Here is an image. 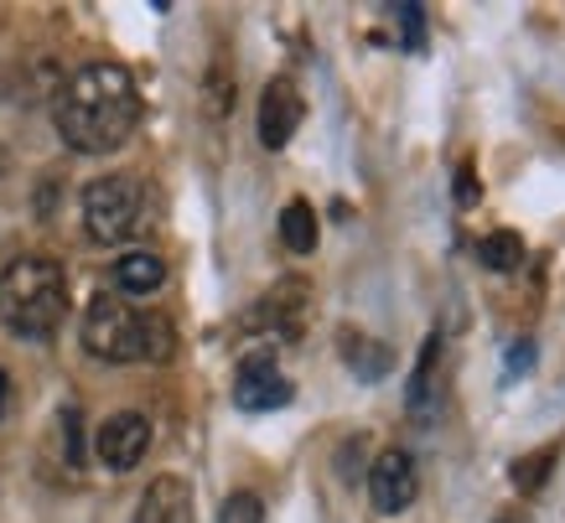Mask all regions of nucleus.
<instances>
[{"mask_svg":"<svg viewBox=\"0 0 565 523\" xmlns=\"http://www.w3.org/2000/svg\"><path fill=\"white\" fill-rule=\"evenodd\" d=\"M52 125L78 156H109L136 136L140 88L120 63H84L52 99Z\"/></svg>","mask_w":565,"mask_h":523,"instance_id":"nucleus-1","label":"nucleus"},{"mask_svg":"<svg viewBox=\"0 0 565 523\" xmlns=\"http://www.w3.org/2000/svg\"><path fill=\"white\" fill-rule=\"evenodd\" d=\"M84 353L99 363H167L177 353V332L161 311H136L120 296H94L84 311Z\"/></svg>","mask_w":565,"mask_h":523,"instance_id":"nucleus-2","label":"nucleus"},{"mask_svg":"<svg viewBox=\"0 0 565 523\" xmlns=\"http://www.w3.org/2000/svg\"><path fill=\"white\" fill-rule=\"evenodd\" d=\"M68 317V275L47 254H21L0 270V327L26 342H47Z\"/></svg>","mask_w":565,"mask_h":523,"instance_id":"nucleus-3","label":"nucleus"},{"mask_svg":"<svg viewBox=\"0 0 565 523\" xmlns=\"http://www.w3.org/2000/svg\"><path fill=\"white\" fill-rule=\"evenodd\" d=\"M140 213H146V192L125 171L84 186V228L94 244H125L140 228Z\"/></svg>","mask_w":565,"mask_h":523,"instance_id":"nucleus-4","label":"nucleus"},{"mask_svg":"<svg viewBox=\"0 0 565 523\" xmlns=\"http://www.w3.org/2000/svg\"><path fill=\"white\" fill-rule=\"evenodd\" d=\"M291 394H296L291 378L280 373V363H275L270 348H255V353L239 363V373H234V405L249 409V415L291 405Z\"/></svg>","mask_w":565,"mask_h":523,"instance_id":"nucleus-5","label":"nucleus"},{"mask_svg":"<svg viewBox=\"0 0 565 523\" xmlns=\"http://www.w3.org/2000/svg\"><path fill=\"white\" fill-rule=\"evenodd\" d=\"M94 451L109 472H136L146 451H151V420L140 415V409H120V415H109L99 425V436H94Z\"/></svg>","mask_w":565,"mask_h":523,"instance_id":"nucleus-6","label":"nucleus"},{"mask_svg":"<svg viewBox=\"0 0 565 523\" xmlns=\"http://www.w3.org/2000/svg\"><path fill=\"white\" fill-rule=\"evenodd\" d=\"M415 492H420V477H415V456L390 446V451L374 456V467H369V498H374L379 513H405L415 503Z\"/></svg>","mask_w":565,"mask_h":523,"instance_id":"nucleus-7","label":"nucleus"},{"mask_svg":"<svg viewBox=\"0 0 565 523\" xmlns=\"http://www.w3.org/2000/svg\"><path fill=\"white\" fill-rule=\"evenodd\" d=\"M301 115H307L301 88H296L291 78H270L265 94H259V146H265V151H286L291 136L301 130Z\"/></svg>","mask_w":565,"mask_h":523,"instance_id":"nucleus-8","label":"nucleus"},{"mask_svg":"<svg viewBox=\"0 0 565 523\" xmlns=\"http://www.w3.org/2000/svg\"><path fill=\"white\" fill-rule=\"evenodd\" d=\"M311 306V290L301 280H286V286H275L265 301L249 311V327L255 332H280V338H296L301 332V317H307Z\"/></svg>","mask_w":565,"mask_h":523,"instance_id":"nucleus-9","label":"nucleus"},{"mask_svg":"<svg viewBox=\"0 0 565 523\" xmlns=\"http://www.w3.org/2000/svg\"><path fill=\"white\" fill-rule=\"evenodd\" d=\"M130 523H192V488L188 477H156L146 498L136 503V519Z\"/></svg>","mask_w":565,"mask_h":523,"instance_id":"nucleus-10","label":"nucleus"},{"mask_svg":"<svg viewBox=\"0 0 565 523\" xmlns=\"http://www.w3.org/2000/svg\"><path fill=\"white\" fill-rule=\"evenodd\" d=\"M115 290H120V301H136V296H156V290L167 286V259L151 249H130L115 259V270H109Z\"/></svg>","mask_w":565,"mask_h":523,"instance_id":"nucleus-11","label":"nucleus"},{"mask_svg":"<svg viewBox=\"0 0 565 523\" xmlns=\"http://www.w3.org/2000/svg\"><path fill=\"white\" fill-rule=\"evenodd\" d=\"M478 265L493 275H514L519 265H524V238H519L514 228H498V234L478 238Z\"/></svg>","mask_w":565,"mask_h":523,"instance_id":"nucleus-12","label":"nucleus"},{"mask_svg":"<svg viewBox=\"0 0 565 523\" xmlns=\"http://www.w3.org/2000/svg\"><path fill=\"white\" fill-rule=\"evenodd\" d=\"M280 244L291 254H311L317 249V213H311V203H286L280 207Z\"/></svg>","mask_w":565,"mask_h":523,"instance_id":"nucleus-13","label":"nucleus"},{"mask_svg":"<svg viewBox=\"0 0 565 523\" xmlns=\"http://www.w3.org/2000/svg\"><path fill=\"white\" fill-rule=\"evenodd\" d=\"M555 461H561V446H555V440H550V446H540V451H530V456H519V461H514V488L519 492H540Z\"/></svg>","mask_w":565,"mask_h":523,"instance_id":"nucleus-14","label":"nucleus"},{"mask_svg":"<svg viewBox=\"0 0 565 523\" xmlns=\"http://www.w3.org/2000/svg\"><path fill=\"white\" fill-rule=\"evenodd\" d=\"M436 353H441V342L436 338H426V353H420V369H415V378H411V415L415 420H430V369H436Z\"/></svg>","mask_w":565,"mask_h":523,"instance_id":"nucleus-15","label":"nucleus"},{"mask_svg":"<svg viewBox=\"0 0 565 523\" xmlns=\"http://www.w3.org/2000/svg\"><path fill=\"white\" fill-rule=\"evenodd\" d=\"M218 523H265V503L255 492H228L218 508Z\"/></svg>","mask_w":565,"mask_h":523,"instance_id":"nucleus-16","label":"nucleus"},{"mask_svg":"<svg viewBox=\"0 0 565 523\" xmlns=\"http://www.w3.org/2000/svg\"><path fill=\"white\" fill-rule=\"evenodd\" d=\"M353 348H359V353H348V363H353L363 378H379V373H390V348H384V342L353 338Z\"/></svg>","mask_w":565,"mask_h":523,"instance_id":"nucleus-17","label":"nucleus"},{"mask_svg":"<svg viewBox=\"0 0 565 523\" xmlns=\"http://www.w3.org/2000/svg\"><path fill=\"white\" fill-rule=\"evenodd\" d=\"M478 198H482L478 171H472V161H462V167H457V207H472Z\"/></svg>","mask_w":565,"mask_h":523,"instance_id":"nucleus-18","label":"nucleus"},{"mask_svg":"<svg viewBox=\"0 0 565 523\" xmlns=\"http://www.w3.org/2000/svg\"><path fill=\"white\" fill-rule=\"evenodd\" d=\"M405 17V32H411V47H420V6H399Z\"/></svg>","mask_w":565,"mask_h":523,"instance_id":"nucleus-19","label":"nucleus"},{"mask_svg":"<svg viewBox=\"0 0 565 523\" xmlns=\"http://www.w3.org/2000/svg\"><path fill=\"white\" fill-rule=\"evenodd\" d=\"M509 353H514V357H509V369H530V363H534V342H514V348H509Z\"/></svg>","mask_w":565,"mask_h":523,"instance_id":"nucleus-20","label":"nucleus"},{"mask_svg":"<svg viewBox=\"0 0 565 523\" xmlns=\"http://www.w3.org/2000/svg\"><path fill=\"white\" fill-rule=\"evenodd\" d=\"M6 394H11V378H6V369H0V415H6Z\"/></svg>","mask_w":565,"mask_h":523,"instance_id":"nucleus-21","label":"nucleus"},{"mask_svg":"<svg viewBox=\"0 0 565 523\" xmlns=\"http://www.w3.org/2000/svg\"><path fill=\"white\" fill-rule=\"evenodd\" d=\"M503 523H509V519H503Z\"/></svg>","mask_w":565,"mask_h":523,"instance_id":"nucleus-22","label":"nucleus"}]
</instances>
